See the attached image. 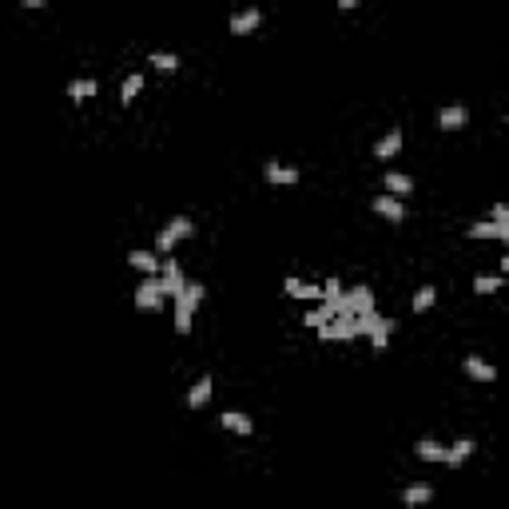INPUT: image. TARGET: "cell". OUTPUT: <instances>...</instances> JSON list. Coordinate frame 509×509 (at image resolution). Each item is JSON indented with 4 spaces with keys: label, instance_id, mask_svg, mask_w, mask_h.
Masks as SVG:
<instances>
[{
    "label": "cell",
    "instance_id": "obj_1",
    "mask_svg": "<svg viewBox=\"0 0 509 509\" xmlns=\"http://www.w3.org/2000/svg\"><path fill=\"white\" fill-rule=\"evenodd\" d=\"M195 235V223L187 219V215H175L171 223H163V231H160V239H155V247H160V255H168L171 247L180 239H191Z\"/></svg>",
    "mask_w": 509,
    "mask_h": 509
},
{
    "label": "cell",
    "instance_id": "obj_2",
    "mask_svg": "<svg viewBox=\"0 0 509 509\" xmlns=\"http://www.w3.org/2000/svg\"><path fill=\"white\" fill-rule=\"evenodd\" d=\"M163 283H160V275H151V279H143L140 287H136V307L140 310H160L163 307Z\"/></svg>",
    "mask_w": 509,
    "mask_h": 509
},
{
    "label": "cell",
    "instance_id": "obj_3",
    "mask_svg": "<svg viewBox=\"0 0 509 509\" xmlns=\"http://www.w3.org/2000/svg\"><path fill=\"white\" fill-rule=\"evenodd\" d=\"M354 319H359V314H339V319L330 322V327L319 330V339H327V342H350V339H359V330H354Z\"/></svg>",
    "mask_w": 509,
    "mask_h": 509
},
{
    "label": "cell",
    "instance_id": "obj_4",
    "mask_svg": "<svg viewBox=\"0 0 509 509\" xmlns=\"http://www.w3.org/2000/svg\"><path fill=\"white\" fill-rule=\"evenodd\" d=\"M259 24H263V12L251 4V9H239L235 16H231L227 28H231V36H251V32L259 28Z\"/></svg>",
    "mask_w": 509,
    "mask_h": 509
},
{
    "label": "cell",
    "instance_id": "obj_5",
    "mask_svg": "<svg viewBox=\"0 0 509 509\" xmlns=\"http://www.w3.org/2000/svg\"><path fill=\"white\" fill-rule=\"evenodd\" d=\"M370 207H374V215H382L386 223H402V219H406V203L394 199V195H374Z\"/></svg>",
    "mask_w": 509,
    "mask_h": 509
},
{
    "label": "cell",
    "instance_id": "obj_6",
    "mask_svg": "<svg viewBox=\"0 0 509 509\" xmlns=\"http://www.w3.org/2000/svg\"><path fill=\"white\" fill-rule=\"evenodd\" d=\"M469 124V111L461 108V104H446V108L438 111V128L442 131H461Z\"/></svg>",
    "mask_w": 509,
    "mask_h": 509
},
{
    "label": "cell",
    "instance_id": "obj_7",
    "mask_svg": "<svg viewBox=\"0 0 509 509\" xmlns=\"http://www.w3.org/2000/svg\"><path fill=\"white\" fill-rule=\"evenodd\" d=\"M160 283H163V295H168V299H175V302H180V295L187 290V279L180 275V267H175V263H163Z\"/></svg>",
    "mask_w": 509,
    "mask_h": 509
},
{
    "label": "cell",
    "instance_id": "obj_8",
    "mask_svg": "<svg viewBox=\"0 0 509 509\" xmlns=\"http://www.w3.org/2000/svg\"><path fill=\"white\" fill-rule=\"evenodd\" d=\"M382 187H386L394 199H406V195H414V180H410L406 171H386V175H382Z\"/></svg>",
    "mask_w": 509,
    "mask_h": 509
},
{
    "label": "cell",
    "instance_id": "obj_9",
    "mask_svg": "<svg viewBox=\"0 0 509 509\" xmlns=\"http://www.w3.org/2000/svg\"><path fill=\"white\" fill-rule=\"evenodd\" d=\"M267 183H279V187H295V183H299V168L270 160V163H267Z\"/></svg>",
    "mask_w": 509,
    "mask_h": 509
},
{
    "label": "cell",
    "instance_id": "obj_10",
    "mask_svg": "<svg viewBox=\"0 0 509 509\" xmlns=\"http://www.w3.org/2000/svg\"><path fill=\"white\" fill-rule=\"evenodd\" d=\"M211 390H215V378H211V374H203L199 382H191V390H187V406H191V410L207 406V402H211Z\"/></svg>",
    "mask_w": 509,
    "mask_h": 509
},
{
    "label": "cell",
    "instance_id": "obj_11",
    "mask_svg": "<svg viewBox=\"0 0 509 509\" xmlns=\"http://www.w3.org/2000/svg\"><path fill=\"white\" fill-rule=\"evenodd\" d=\"M398 151H402V131L394 128V131H386V136L374 143V160H394Z\"/></svg>",
    "mask_w": 509,
    "mask_h": 509
},
{
    "label": "cell",
    "instance_id": "obj_12",
    "mask_svg": "<svg viewBox=\"0 0 509 509\" xmlns=\"http://www.w3.org/2000/svg\"><path fill=\"white\" fill-rule=\"evenodd\" d=\"M402 501H406L410 509L426 505V501H434V486H426V481H414V486L402 489Z\"/></svg>",
    "mask_w": 509,
    "mask_h": 509
},
{
    "label": "cell",
    "instance_id": "obj_13",
    "mask_svg": "<svg viewBox=\"0 0 509 509\" xmlns=\"http://www.w3.org/2000/svg\"><path fill=\"white\" fill-rule=\"evenodd\" d=\"M466 374L474 382H498V370L489 366L486 359H478V354H469V359H466Z\"/></svg>",
    "mask_w": 509,
    "mask_h": 509
},
{
    "label": "cell",
    "instance_id": "obj_14",
    "mask_svg": "<svg viewBox=\"0 0 509 509\" xmlns=\"http://www.w3.org/2000/svg\"><path fill=\"white\" fill-rule=\"evenodd\" d=\"M219 426L231 429V434H251V429H255V422H251L247 414H239V410H223V414H219Z\"/></svg>",
    "mask_w": 509,
    "mask_h": 509
},
{
    "label": "cell",
    "instance_id": "obj_15",
    "mask_svg": "<svg viewBox=\"0 0 509 509\" xmlns=\"http://www.w3.org/2000/svg\"><path fill=\"white\" fill-rule=\"evenodd\" d=\"M334 319H339V314H334V307H327V302H319V307H310L307 314H302V322H307L310 330H322V327H330Z\"/></svg>",
    "mask_w": 509,
    "mask_h": 509
},
{
    "label": "cell",
    "instance_id": "obj_16",
    "mask_svg": "<svg viewBox=\"0 0 509 509\" xmlns=\"http://www.w3.org/2000/svg\"><path fill=\"white\" fill-rule=\"evenodd\" d=\"M414 454H418L422 461H446L449 446H442V442H434V438H422L418 446H414Z\"/></svg>",
    "mask_w": 509,
    "mask_h": 509
},
{
    "label": "cell",
    "instance_id": "obj_17",
    "mask_svg": "<svg viewBox=\"0 0 509 509\" xmlns=\"http://www.w3.org/2000/svg\"><path fill=\"white\" fill-rule=\"evenodd\" d=\"M128 263H131L136 270H143L148 279H151V275H160V255H151V251H131Z\"/></svg>",
    "mask_w": 509,
    "mask_h": 509
},
{
    "label": "cell",
    "instance_id": "obj_18",
    "mask_svg": "<svg viewBox=\"0 0 509 509\" xmlns=\"http://www.w3.org/2000/svg\"><path fill=\"white\" fill-rule=\"evenodd\" d=\"M466 235H469V239H505V231H501L493 219H486V223H469Z\"/></svg>",
    "mask_w": 509,
    "mask_h": 509
},
{
    "label": "cell",
    "instance_id": "obj_19",
    "mask_svg": "<svg viewBox=\"0 0 509 509\" xmlns=\"http://www.w3.org/2000/svg\"><path fill=\"white\" fill-rule=\"evenodd\" d=\"M199 302H203V283L187 279V290L180 295V302H175V307H187L191 314H195V310H199Z\"/></svg>",
    "mask_w": 509,
    "mask_h": 509
},
{
    "label": "cell",
    "instance_id": "obj_20",
    "mask_svg": "<svg viewBox=\"0 0 509 509\" xmlns=\"http://www.w3.org/2000/svg\"><path fill=\"white\" fill-rule=\"evenodd\" d=\"M342 299H346V290H342L339 279H327V283H322V302H327V307H334V314H339Z\"/></svg>",
    "mask_w": 509,
    "mask_h": 509
},
{
    "label": "cell",
    "instance_id": "obj_21",
    "mask_svg": "<svg viewBox=\"0 0 509 509\" xmlns=\"http://www.w3.org/2000/svg\"><path fill=\"white\" fill-rule=\"evenodd\" d=\"M96 92H100V84L84 76V80H72V84H68V100L80 104V100H88V96H96Z\"/></svg>",
    "mask_w": 509,
    "mask_h": 509
},
{
    "label": "cell",
    "instance_id": "obj_22",
    "mask_svg": "<svg viewBox=\"0 0 509 509\" xmlns=\"http://www.w3.org/2000/svg\"><path fill=\"white\" fill-rule=\"evenodd\" d=\"M474 449H478V446H474L469 438H458L454 446H449V458H446V466H461V461H466L469 454H474Z\"/></svg>",
    "mask_w": 509,
    "mask_h": 509
},
{
    "label": "cell",
    "instance_id": "obj_23",
    "mask_svg": "<svg viewBox=\"0 0 509 509\" xmlns=\"http://www.w3.org/2000/svg\"><path fill=\"white\" fill-rule=\"evenodd\" d=\"M148 64L155 72H175V68H180V56H175V52H151Z\"/></svg>",
    "mask_w": 509,
    "mask_h": 509
},
{
    "label": "cell",
    "instance_id": "obj_24",
    "mask_svg": "<svg viewBox=\"0 0 509 509\" xmlns=\"http://www.w3.org/2000/svg\"><path fill=\"white\" fill-rule=\"evenodd\" d=\"M434 302H438V287H418V295H414V314H426Z\"/></svg>",
    "mask_w": 509,
    "mask_h": 509
},
{
    "label": "cell",
    "instance_id": "obj_25",
    "mask_svg": "<svg viewBox=\"0 0 509 509\" xmlns=\"http://www.w3.org/2000/svg\"><path fill=\"white\" fill-rule=\"evenodd\" d=\"M501 287H505L501 275H478V279H474V290H478V295H498Z\"/></svg>",
    "mask_w": 509,
    "mask_h": 509
},
{
    "label": "cell",
    "instance_id": "obj_26",
    "mask_svg": "<svg viewBox=\"0 0 509 509\" xmlns=\"http://www.w3.org/2000/svg\"><path fill=\"white\" fill-rule=\"evenodd\" d=\"M140 88H143V76H140V72H131L128 80L120 84V100H124V104H131L136 96H140Z\"/></svg>",
    "mask_w": 509,
    "mask_h": 509
},
{
    "label": "cell",
    "instance_id": "obj_27",
    "mask_svg": "<svg viewBox=\"0 0 509 509\" xmlns=\"http://www.w3.org/2000/svg\"><path fill=\"white\" fill-rule=\"evenodd\" d=\"M390 330H394V322H390V319H382L378 327L370 330V346H374V350H386V342H390Z\"/></svg>",
    "mask_w": 509,
    "mask_h": 509
},
{
    "label": "cell",
    "instance_id": "obj_28",
    "mask_svg": "<svg viewBox=\"0 0 509 509\" xmlns=\"http://www.w3.org/2000/svg\"><path fill=\"white\" fill-rule=\"evenodd\" d=\"M489 219L498 223V227L505 231V239H509V203H493V211H489Z\"/></svg>",
    "mask_w": 509,
    "mask_h": 509
},
{
    "label": "cell",
    "instance_id": "obj_29",
    "mask_svg": "<svg viewBox=\"0 0 509 509\" xmlns=\"http://www.w3.org/2000/svg\"><path fill=\"white\" fill-rule=\"evenodd\" d=\"M501 270H505V275H509V251H505V255H501Z\"/></svg>",
    "mask_w": 509,
    "mask_h": 509
},
{
    "label": "cell",
    "instance_id": "obj_30",
    "mask_svg": "<svg viewBox=\"0 0 509 509\" xmlns=\"http://www.w3.org/2000/svg\"><path fill=\"white\" fill-rule=\"evenodd\" d=\"M505 128H509V116H505Z\"/></svg>",
    "mask_w": 509,
    "mask_h": 509
},
{
    "label": "cell",
    "instance_id": "obj_31",
    "mask_svg": "<svg viewBox=\"0 0 509 509\" xmlns=\"http://www.w3.org/2000/svg\"><path fill=\"white\" fill-rule=\"evenodd\" d=\"M505 243H509V239H505Z\"/></svg>",
    "mask_w": 509,
    "mask_h": 509
}]
</instances>
